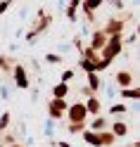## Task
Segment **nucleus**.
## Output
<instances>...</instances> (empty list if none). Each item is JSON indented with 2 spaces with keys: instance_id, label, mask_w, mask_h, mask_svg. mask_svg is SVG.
<instances>
[{
  "instance_id": "obj_2",
  "label": "nucleus",
  "mask_w": 140,
  "mask_h": 147,
  "mask_svg": "<svg viewBox=\"0 0 140 147\" xmlns=\"http://www.w3.org/2000/svg\"><path fill=\"white\" fill-rule=\"evenodd\" d=\"M105 43H107V33L105 31H100V33L93 36V50H102V48H105Z\"/></svg>"
},
{
  "instance_id": "obj_1",
  "label": "nucleus",
  "mask_w": 140,
  "mask_h": 147,
  "mask_svg": "<svg viewBox=\"0 0 140 147\" xmlns=\"http://www.w3.org/2000/svg\"><path fill=\"white\" fill-rule=\"evenodd\" d=\"M69 119H71V131H78L81 123H83V119H86V107H83L81 102L74 105L71 112H69Z\"/></svg>"
},
{
  "instance_id": "obj_6",
  "label": "nucleus",
  "mask_w": 140,
  "mask_h": 147,
  "mask_svg": "<svg viewBox=\"0 0 140 147\" xmlns=\"http://www.w3.org/2000/svg\"><path fill=\"white\" fill-rule=\"evenodd\" d=\"M64 93H67V86H64V83H62V86H57V88H55V100H62V97H64Z\"/></svg>"
},
{
  "instance_id": "obj_7",
  "label": "nucleus",
  "mask_w": 140,
  "mask_h": 147,
  "mask_svg": "<svg viewBox=\"0 0 140 147\" xmlns=\"http://www.w3.org/2000/svg\"><path fill=\"white\" fill-rule=\"evenodd\" d=\"M100 7V3H83V10L86 12H93V10H97Z\"/></svg>"
},
{
  "instance_id": "obj_4",
  "label": "nucleus",
  "mask_w": 140,
  "mask_h": 147,
  "mask_svg": "<svg viewBox=\"0 0 140 147\" xmlns=\"http://www.w3.org/2000/svg\"><path fill=\"white\" fill-rule=\"evenodd\" d=\"M29 81H26V74H24V69L22 67H17V86H26Z\"/></svg>"
},
{
  "instance_id": "obj_5",
  "label": "nucleus",
  "mask_w": 140,
  "mask_h": 147,
  "mask_svg": "<svg viewBox=\"0 0 140 147\" xmlns=\"http://www.w3.org/2000/svg\"><path fill=\"white\" fill-rule=\"evenodd\" d=\"M116 81H119L121 86H128V83H131V74H128V71H121V74H116Z\"/></svg>"
},
{
  "instance_id": "obj_3",
  "label": "nucleus",
  "mask_w": 140,
  "mask_h": 147,
  "mask_svg": "<svg viewBox=\"0 0 140 147\" xmlns=\"http://www.w3.org/2000/svg\"><path fill=\"white\" fill-rule=\"evenodd\" d=\"M67 109V105H64V100H55L52 107H50V114L52 116H62V112Z\"/></svg>"
},
{
  "instance_id": "obj_8",
  "label": "nucleus",
  "mask_w": 140,
  "mask_h": 147,
  "mask_svg": "<svg viewBox=\"0 0 140 147\" xmlns=\"http://www.w3.org/2000/svg\"><path fill=\"white\" fill-rule=\"evenodd\" d=\"M114 133H116V135H124V133H126V126H124V123H116V126H114Z\"/></svg>"
}]
</instances>
